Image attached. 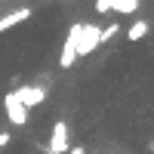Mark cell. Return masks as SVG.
Returning a JSON list of instances; mask_svg holds the SVG:
<instances>
[{
    "label": "cell",
    "mask_w": 154,
    "mask_h": 154,
    "mask_svg": "<svg viewBox=\"0 0 154 154\" xmlns=\"http://www.w3.org/2000/svg\"><path fill=\"white\" fill-rule=\"evenodd\" d=\"M114 12L117 16H133V12H139V0H114Z\"/></svg>",
    "instance_id": "7"
},
{
    "label": "cell",
    "mask_w": 154,
    "mask_h": 154,
    "mask_svg": "<svg viewBox=\"0 0 154 154\" xmlns=\"http://www.w3.org/2000/svg\"><path fill=\"white\" fill-rule=\"evenodd\" d=\"M68 154H86V148H83V145H71Z\"/></svg>",
    "instance_id": "11"
},
{
    "label": "cell",
    "mask_w": 154,
    "mask_h": 154,
    "mask_svg": "<svg viewBox=\"0 0 154 154\" xmlns=\"http://www.w3.org/2000/svg\"><path fill=\"white\" fill-rule=\"evenodd\" d=\"M148 31H151V25H148L145 19H136L130 28H123V37H126L130 43H139V40H145V37H148Z\"/></svg>",
    "instance_id": "6"
},
{
    "label": "cell",
    "mask_w": 154,
    "mask_h": 154,
    "mask_svg": "<svg viewBox=\"0 0 154 154\" xmlns=\"http://www.w3.org/2000/svg\"><path fill=\"white\" fill-rule=\"evenodd\" d=\"M31 16H34V9H31V6H22V9H12V12H6V16H0V34H6L9 28L22 25L25 19H31Z\"/></svg>",
    "instance_id": "5"
},
{
    "label": "cell",
    "mask_w": 154,
    "mask_h": 154,
    "mask_svg": "<svg viewBox=\"0 0 154 154\" xmlns=\"http://www.w3.org/2000/svg\"><path fill=\"white\" fill-rule=\"evenodd\" d=\"M74 28H77V37H74V53L77 59H83V56H93L96 53V46H99V25H89V22H74Z\"/></svg>",
    "instance_id": "1"
},
{
    "label": "cell",
    "mask_w": 154,
    "mask_h": 154,
    "mask_svg": "<svg viewBox=\"0 0 154 154\" xmlns=\"http://www.w3.org/2000/svg\"><path fill=\"white\" fill-rule=\"evenodd\" d=\"M3 114H6V120H9L12 126H25V123H28V114H31V111L19 102V96H16V93H6V96H3Z\"/></svg>",
    "instance_id": "2"
},
{
    "label": "cell",
    "mask_w": 154,
    "mask_h": 154,
    "mask_svg": "<svg viewBox=\"0 0 154 154\" xmlns=\"http://www.w3.org/2000/svg\"><path fill=\"white\" fill-rule=\"evenodd\" d=\"M120 31H123V28H120L117 22H111V25H105V28L99 31V43H111V40H114V37H117Z\"/></svg>",
    "instance_id": "8"
},
{
    "label": "cell",
    "mask_w": 154,
    "mask_h": 154,
    "mask_svg": "<svg viewBox=\"0 0 154 154\" xmlns=\"http://www.w3.org/2000/svg\"><path fill=\"white\" fill-rule=\"evenodd\" d=\"M9 142H12V133H6V130H3V133H0V148H6Z\"/></svg>",
    "instance_id": "10"
},
{
    "label": "cell",
    "mask_w": 154,
    "mask_h": 154,
    "mask_svg": "<svg viewBox=\"0 0 154 154\" xmlns=\"http://www.w3.org/2000/svg\"><path fill=\"white\" fill-rule=\"evenodd\" d=\"M71 142H68V123L65 120H56L53 130H49V148L46 154H68Z\"/></svg>",
    "instance_id": "3"
},
{
    "label": "cell",
    "mask_w": 154,
    "mask_h": 154,
    "mask_svg": "<svg viewBox=\"0 0 154 154\" xmlns=\"http://www.w3.org/2000/svg\"><path fill=\"white\" fill-rule=\"evenodd\" d=\"M99 16H105V12H114V0H96V6H93Z\"/></svg>",
    "instance_id": "9"
},
{
    "label": "cell",
    "mask_w": 154,
    "mask_h": 154,
    "mask_svg": "<svg viewBox=\"0 0 154 154\" xmlns=\"http://www.w3.org/2000/svg\"><path fill=\"white\" fill-rule=\"evenodd\" d=\"M12 93L19 96V102H22V105L28 108V111L46 102V86H34V83H25V86H16Z\"/></svg>",
    "instance_id": "4"
}]
</instances>
